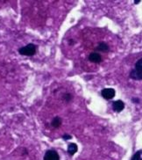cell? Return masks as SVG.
<instances>
[{
	"mask_svg": "<svg viewBox=\"0 0 142 160\" xmlns=\"http://www.w3.org/2000/svg\"><path fill=\"white\" fill-rule=\"evenodd\" d=\"M89 60L90 62H95V63H99L102 61V57H101V55H100L99 53H97V52H93V53H91L90 54V56H89Z\"/></svg>",
	"mask_w": 142,
	"mask_h": 160,
	"instance_id": "5b68a950",
	"label": "cell"
},
{
	"mask_svg": "<svg viewBox=\"0 0 142 160\" xmlns=\"http://www.w3.org/2000/svg\"><path fill=\"white\" fill-rule=\"evenodd\" d=\"M130 77L131 78L135 80H142V72L138 71L136 70H133L130 73Z\"/></svg>",
	"mask_w": 142,
	"mask_h": 160,
	"instance_id": "ba28073f",
	"label": "cell"
},
{
	"mask_svg": "<svg viewBox=\"0 0 142 160\" xmlns=\"http://www.w3.org/2000/svg\"><path fill=\"white\" fill-rule=\"evenodd\" d=\"M62 138H63L64 140H70L71 138H72V137H71L70 135H68V134H66V135H64V136L62 137Z\"/></svg>",
	"mask_w": 142,
	"mask_h": 160,
	"instance_id": "4fadbf2b",
	"label": "cell"
},
{
	"mask_svg": "<svg viewBox=\"0 0 142 160\" xmlns=\"http://www.w3.org/2000/svg\"><path fill=\"white\" fill-rule=\"evenodd\" d=\"M134 70L142 72V58L140 59V60H138L137 62L135 63V69Z\"/></svg>",
	"mask_w": 142,
	"mask_h": 160,
	"instance_id": "8fae6325",
	"label": "cell"
},
{
	"mask_svg": "<svg viewBox=\"0 0 142 160\" xmlns=\"http://www.w3.org/2000/svg\"><path fill=\"white\" fill-rule=\"evenodd\" d=\"M44 160H60V156L58 152L54 150L47 151L44 155Z\"/></svg>",
	"mask_w": 142,
	"mask_h": 160,
	"instance_id": "7a4b0ae2",
	"label": "cell"
},
{
	"mask_svg": "<svg viewBox=\"0 0 142 160\" xmlns=\"http://www.w3.org/2000/svg\"><path fill=\"white\" fill-rule=\"evenodd\" d=\"M115 92H116L115 90L112 89V88H105V89L102 90L101 94H102V97L104 99L109 100V99H113L114 96H115Z\"/></svg>",
	"mask_w": 142,
	"mask_h": 160,
	"instance_id": "3957f363",
	"label": "cell"
},
{
	"mask_svg": "<svg viewBox=\"0 0 142 160\" xmlns=\"http://www.w3.org/2000/svg\"><path fill=\"white\" fill-rule=\"evenodd\" d=\"M37 52V46L33 43L27 44L24 47L20 48L19 49V53L22 56H26V57H32L34 56Z\"/></svg>",
	"mask_w": 142,
	"mask_h": 160,
	"instance_id": "6da1fadb",
	"label": "cell"
},
{
	"mask_svg": "<svg viewBox=\"0 0 142 160\" xmlns=\"http://www.w3.org/2000/svg\"><path fill=\"white\" fill-rule=\"evenodd\" d=\"M110 48L108 46V44L105 42H101L98 43V45H97V47L96 48V50H97V51L100 52H104V53H107V52L109 51Z\"/></svg>",
	"mask_w": 142,
	"mask_h": 160,
	"instance_id": "8992f818",
	"label": "cell"
},
{
	"mask_svg": "<svg viewBox=\"0 0 142 160\" xmlns=\"http://www.w3.org/2000/svg\"><path fill=\"white\" fill-rule=\"evenodd\" d=\"M62 119H61L60 117H58V116H56V117H54V119H53L51 124H52L53 127L57 128H59L61 125H62Z\"/></svg>",
	"mask_w": 142,
	"mask_h": 160,
	"instance_id": "9c48e42d",
	"label": "cell"
},
{
	"mask_svg": "<svg viewBox=\"0 0 142 160\" xmlns=\"http://www.w3.org/2000/svg\"><path fill=\"white\" fill-rule=\"evenodd\" d=\"M112 108H113L115 112L119 113V112H121L125 108V103L122 100H116L112 104Z\"/></svg>",
	"mask_w": 142,
	"mask_h": 160,
	"instance_id": "277c9868",
	"label": "cell"
},
{
	"mask_svg": "<svg viewBox=\"0 0 142 160\" xmlns=\"http://www.w3.org/2000/svg\"><path fill=\"white\" fill-rule=\"evenodd\" d=\"M131 160H142V151H138Z\"/></svg>",
	"mask_w": 142,
	"mask_h": 160,
	"instance_id": "30bf717a",
	"label": "cell"
},
{
	"mask_svg": "<svg viewBox=\"0 0 142 160\" xmlns=\"http://www.w3.org/2000/svg\"><path fill=\"white\" fill-rule=\"evenodd\" d=\"M77 150H78V147L74 142H71L68 146V153H69V155H75L76 152H77Z\"/></svg>",
	"mask_w": 142,
	"mask_h": 160,
	"instance_id": "52a82bcc",
	"label": "cell"
},
{
	"mask_svg": "<svg viewBox=\"0 0 142 160\" xmlns=\"http://www.w3.org/2000/svg\"><path fill=\"white\" fill-rule=\"evenodd\" d=\"M134 3H135V4H139V3H140V0H136Z\"/></svg>",
	"mask_w": 142,
	"mask_h": 160,
	"instance_id": "5bb4252c",
	"label": "cell"
},
{
	"mask_svg": "<svg viewBox=\"0 0 142 160\" xmlns=\"http://www.w3.org/2000/svg\"><path fill=\"white\" fill-rule=\"evenodd\" d=\"M63 99L65 101H67V102H69L72 99V95L69 94V93H65V94L63 95Z\"/></svg>",
	"mask_w": 142,
	"mask_h": 160,
	"instance_id": "7c38bea8",
	"label": "cell"
}]
</instances>
